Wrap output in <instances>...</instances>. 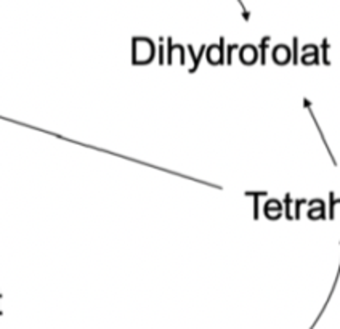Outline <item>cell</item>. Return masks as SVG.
Returning a JSON list of instances; mask_svg holds the SVG:
<instances>
[{"label":"cell","instance_id":"2","mask_svg":"<svg viewBox=\"0 0 340 329\" xmlns=\"http://www.w3.org/2000/svg\"><path fill=\"white\" fill-rule=\"evenodd\" d=\"M241 58L246 64H252L255 60H257V50L252 47V45H247V47L242 49V53H241Z\"/></svg>","mask_w":340,"mask_h":329},{"label":"cell","instance_id":"4","mask_svg":"<svg viewBox=\"0 0 340 329\" xmlns=\"http://www.w3.org/2000/svg\"><path fill=\"white\" fill-rule=\"evenodd\" d=\"M266 43H268V39L265 40V42H262V63H265V49H266Z\"/></svg>","mask_w":340,"mask_h":329},{"label":"cell","instance_id":"1","mask_svg":"<svg viewBox=\"0 0 340 329\" xmlns=\"http://www.w3.org/2000/svg\"><path fill=\"white\" fill-rule=\"evenodd\" d=\"M273 60L278 64H286L290 60V50L286 47V45H278V47L273 50Z\"/></svg>","mask_w":340,"mask_h":329},{"label":"cell","instance_id":"3","mask_svg":"<svg viewBox=\"0 0 340 329\" xmlns=\"http://www.w3.org/2000/svg\"><path fill=\"white\" fill-rule=\"evenodd\" d=\"M222 58V50L218 47H210L209 52V61L210 63H220L218 60Z\"/></svg>","mask_w":340,"mask_h":329}]
</instances>
